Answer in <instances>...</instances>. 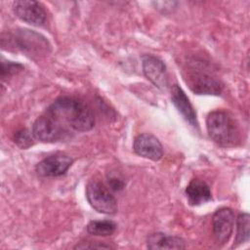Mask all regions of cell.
Returning a JSON list of instances; mask_svg holds the SVG:
<instances>
[{"mask_svg": "<svg viewBox=\"0 0 250 250\" xmlns=\"http://www.w3.org/2000/svg\"><path fill=\"white\" fill-rule=\"evenodd\" d=\"M46 114L80 132L91 130L95 124L91 107L72 97L58 98L47 108Z\"/></svg>", "mask_w": 250, "mask_h": 250, "instance_id": "6da1fadb", "label": "cell"}, {"mask_svg": "<svg viewBox=\"0 0 250 250\" xmlns=\"http://www.w3.org/2000/svg\"><path fill=\"white\" fill-rule=\"evenodd\" d=\"M206 128L211 140L221 146H233L239 142L238 125L227 111H211L206 118Z\"/></svg>", "mask_w": 250, "mask_h": 250, "instance_id": "7a4b0ae2", "label": "cell"}, {"mask_svg": "<svg viewBox=\"0 0 250 250\" xmlns=\"http://www.w3.org/2000/svg\"><path fill=\"white\" fill-rule=\"evenodd\" d=\"M184 79L188 88L196 95H215L222 92V84L206 68L197 63L185 70Z\"/></svg>", "mask_w": 250, "mask_h": 250, "instance_id": "3957f363", "label": "cell"}, {"mask_svg": "<svg viewBox=\"0 0 250 250\" xmlns=\"http://www.w3.org/2000/svg\"><path fill=\"white\" fill-rule=\"evenodd\" d=\"M8 41L9 46L30 56L48 54L51 47L44 36L29 29H18L14 34L10 35Z\"/></svg>", "mask_w": 250, "mask_h": 250, "instance_id": "277c9868", "label": "cell"}, {"mask_svg": "<svg viewBox=\"0 0 250 250\" xmlns=\"http://www.w3.org/2000/svg\"><path fill=\"white\" fill-rule=\"evenodd\" d=\"M86 198L99 213L112 215L117 212V201L109 189L99 181H91L86 187Z\"/></svg>", "mask_w": 250, "mask_h": 250, "instance_id": "5b68a950", "label": "cell"}, {"mask_svg": "<svg viewBox=\"0 0 250 250\" xmlns=\"http://www.w3.org/2000/svg\"><path fill=\"white\" fill-rule=\"evenodd\" d=\"M31 132L34 138L42 143H56L62 141L68 133L64 124L47 114L40 116L34 121Z\"/></svg>", "mask_w": 250, "mask_h": 250, "instance_id": "8992f818", "label": "cell"}, {"mask_svg": "<svg viewBox=\"0 0 250 250\" xmlns=\"http://www.w3.org/2000/svg\"><path fill=\"white\" fill-rule=\"evenodd\" d=\"M234 213L230 208L218 209L212 217L213 234L218 244H226L233 231Z\"/></svg>", "mask_w": 250, "mask_h": 250, "instance_id": "52a82bcc", "label": "cell"}, {"mask_svg": "<svg viewBox=\"0 0 250 250\" xmlns=\"http://www.w3.org/2000/svg\"><path fill=\"white\" fill-rule=\"evenodd\" d=\"M13 11L21 21L34 26H40L46 21V12L43 6L36 1H15Z\"/></svg>", "mask_w": 250, "mask_h": 250, "instance_id": "ba28073f", "label": "cell"}, {"mask_svg": "<svg viewBox=\"0 0 250 250\" xmlns=\"http://www.w3.org/2000/svg\"><path fill=\"white\" fill-rule=\"evenodd\" d=\"M142 67L145 76L158 89L168 88V75L164 62L153 55L142 57Z\"/></svg>", "mask_w": 250, "mask_h": 250, "instance_id": "9c48e42d", "label": "cell"}, {"mask_svg": "<svg viewBox=\"0 0 250 250\" xmlns=\"http://www.w3.org/2000/svg\"><path fill=\"white\" fill-rule=\"evenodd\" d=\"M72 164V159L62 153H56L41 160L35 167L41 177H59L63 175Z\"/></svg>", "mask_w": 250, "mask_h": 250, "instance_id": "30bf717a", "label": "cell"}, {"mask_svg": "<svg viewBox=\"0 0 250 250\" xmlns=\"http://www.w3.org/2000/svg\"><path fill=\"white\" fill-rule=\"evenodd\" d=\"M133 149L138 155L158 161L163 156V146L159 140L151 134H140L133 143Z\"/></svg>", "mask_w": 250, "mask_h": 250, "instance_id": "8fae6325", "label": "cell"}, {"mask_svg": "<svg viewBox=\"0 0 250 250\" xmlns=\"http://www.w3.org/2000/svg\"><path fill=\"white\" fill-rule=\"evenodd\" d=\"M171 100L175 107L186 119V121L188 122L191 126L197 127L198 122L196 118V112L192 104H190L188 98L187 97L186 93L177 84H174L171 87Z\"/></svg>", "mask_w": 250, "mask_h": 250, "instance_id": "7c38bea8", "label": "cell"}, {"mask_svg": "<svg viewBox=\"0 0 250 250\" xmlns=\"http://www.w3.org/2000/svg\"><path fill=\"white\" fill-rule=\"evenodd\" d=\"M188 201L192 206H198L211 200L212 193L209 186L200 179H193L186 188Z\"/></svg>", "mask_w": 250, "mask_h": 250, "instance_id": "4fadbf2b", "label": "cell"}, {"mask_svg": "<svg viewBox=\"0 0 250 250\" xmlns=\"http://www.w3.org/2000/svg\"><path fill=\"white\" fill-rule=\"evenodd\" d=\"M146 246L148 249H185L186 242L183 238L168 235L162 232H154L148 235L146 240Z\"/></svg>", "mask_w": 250, "mask_h": 250, "instance_id": "5bb4252c", "label": "cell"}, {"mask_svg": "<svg viewBox=\"0 0 250 250\" xmlns=\"http://www.w3.org/2000/svg\"><path fill=\"white\" fill-rule=\"evenodd\" d=\"M116 224L109 220L91 221L87 225V231L95 236H108L116 230Z\"/></svg>", "mask_w": 250, "mask_h": 250, "instance_id": "9a60e30c", "label": "cell"}, {"mask_svg": "<svg viewBox=\"0 0 250 250\" xmlns=\"http://www.w3.org/2000/svg\"><path fill=\"white\" fill-rule=\"evenodd\" d=\"M249 215L247 213H241L236 219V235L233 243V247H236L249 240Z\"/></svg>", "mask_w": 250, "mask_h": 250, "instance_id": "2e32d148", "label": "cell"}, {"mask_svg": "<svg viewBox=\"0 0 250 250\" xmlns=\"http://www.w3.org/2000/svg\"><path fill=\"white\" fill-rule=\"evenodd\" d=\"M34 136L27 129L19 130L14 136L15 144L21 149H26L34 145Z\"/></svg>", "mask_w": 250, "mask_h": 250, "instance_id": "e0dca14e", "label": "cell"}, {"mask_svg": "<svg viewBox=\"0 0 250 250\" xmlns=\"http://www.w3.org/2000/svg\"><path fill=\"white\" fill-rule=\"evenodd\" d=\"M24 67L21 63L13 62H1V78L5 79L7 77H10L19 71L22 70Z\"/></svg>", "mask_w": 250, "mask_h": 250, "instance_id": "ac0fdd59", "label": "cell"}, {"mask_svg": "<svg viewBox=\"0 0 250 250\" xmlns=\"http://www.w3.org/2000/svg\"><path fill=\"white\" fill-rule=\"evenodd\" d=\"M107 183H108V186H109V188L113 191H120L124 188L125 187V184L122 180H120L119 178H116V177H111L107 180Z\"/></svg>", "mask_w": 250, "mask_h": 250, "instance_id": "d6986e66", "label": "cell"}, {"mask_svg": "<svg viewBox=\"0 0 250 250\" xmlns=\"http://www.w3.org/2000/svg\"><path fill=\"white\" fill-rule=\"evenodd\" d=\"M85 248H110L109 245L102 242H81L74 246V249H85Z\"/></svg>", "mask_w": 250, "mask_h": 250, "instance_id": "ffe728a7", "label": "cell"}]
</instances>
